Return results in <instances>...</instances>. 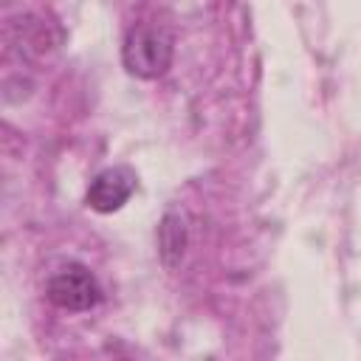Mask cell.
<instances>
[{
  "instance_id": "277c9868",
  "label": "cell",
  "mask_w": 361,
  "mask_h": 361,
  "mask_svg": "<svg viewBox=\"0 0 361 361\" xmlns=\"http://www.w3.org/2000/svg\"><path fill=\"white\" fill-rule=\"evenodd\" d=\"M186 240H189V231H186L183 214L180 212H166L161 226H158V248H161V259H164L166 268H175L183 259Z\"/></svg>"
},
{
  "instance_id": "3957f363",
  "label": "cell",
  "mask_w": 361,
  "mask_h": 361,
  "mask_svg": "<svg viewBox=\"0 0 361 361\" xmlns=\"http://www.w3.org/2000/svg\"><path fill=\"white\" fill-rule=\"evenodd\" d=\"M133 192H135V172L130 166H110L90 180L85 203L99 214H110L118 212Z\"/></svg>"
},
{
  "instance_id": "6da1fadb",
  "label": "cell",
  "mask_w": 361,
  "mask_h": 361,
  "mask_svg": "<svg viewBox=\"0 0 361 361\" xmlns=\"http://www.w3.org/2000/svg\"><path fill=\"white\" fill-rule=\"evenodd\" d=\"M172 34L152 23H138L127 31L121 45V62L130 76L158 79L172 65Z\"/></svg>"
},
{
  "instance_id": "7a4b0ae2",
  "label": "cell",
  "mask_w": 361,
  "mask_h": 361,
  "mask_svg": "<svg viewBox=\"0 0 361 361\" xmlns=\"http://www.w3.org/2000/svg\"><path fill=\"white\" fill-rule=\"evenodd\" d=\"M45 296L56 307L79 313V310H90L102 302V285L90 268H85L82 262H68L51 274V279L45 285Z\"/></svg>"
}]
</instances>
